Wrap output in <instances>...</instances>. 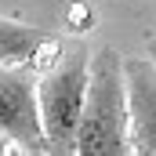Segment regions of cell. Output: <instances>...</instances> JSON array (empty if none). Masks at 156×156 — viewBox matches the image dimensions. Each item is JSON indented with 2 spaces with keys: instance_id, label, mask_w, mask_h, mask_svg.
I'll return each mask as SVG.
<instances>
[{
  "instance_id": "cell-7",
  "label": "cell",
  "mask_w": 156,
  "mask_h": 156,
  "mask_svg": "<svg viewBox=\"0 0 156 156\" xmlns=\"http://www.w3.org/2000/svg\"><path fill=\"white\" fill-rule=\"evenodd\" d=\"M7 145H11V142H7V138L0 134V156H11V149H7Z\"/></svg>"
},
{
  "instance_id": "cell-4",
  "label": "cell",
  "mask_w": 156,
  "mask_h": 156,
  "mask_svg": "<svg viewBox=\"0 0 156 156\" xmlns=\"http://www.w3.org/2000/svg\"><path fill=\"white\" fill-rule=\"evenodd\" d=\"M127 87V127H131V153L156 156V69L149 58L123 62Z\"/></svg>"
},
{
  "instance_id": "cell-5",
  "label": "cell",
  "mask_w": 156,
  "mask_h": 156,
  "mask_svg": "<svg viewBox=\"0 0 156 156\" xmlns=\"http://www.w3.org/2000/svg\"><path fill=\"white\" fill-rule=\"evenodd\" d=\"M44 44H51L44 29L15 22V18H0V69H11L18 62H33Z\"/></svg>"
},
{
  "instance_id": "cell-3",
  "label": "cell",
  "mask_w": 156,
  "mask_h": 156,
  "mask_svg": "<svg viewBox=\"0 0 156 156\" xmlns=\"http://www.w3.org/2000/svg\"><path fill=\"white\" fill-rule=\"evenodd\" d=\"M0 134L29 156H47L37 113V83L22 69H0Z\"/></svg>"
},
{
  "instance_id": "cell-2",
  "label": "cell",
  "mask_w": 156,
  "mask_h": 156,
  "mask_svg": "<svg viewBox=\"0 0 156 156\" xmlns=\"http://www.w3.org/2000/svg\"><path fill=\"white\" fill-rule=\"evenodd\" d=\"M87 76H91V55L83 44H76L37 83V113L47 156H76V127L87 102Z\"/></svg>"
},
{
  "instance_id": "cell-1",
  "label": "cell",
  "mask_w": 156,
  "mask_h": 156,
  "mask_svg": "<svg viewBox=\"0 0 156 156\" xmlns=\"http://www.w3.org/2000/svg\"><path fill=\"white\" fill-rule=\"evenodd\" d=\"M76 156H134L127 127L123 58L116 47H102L98 55H91L87 102L76 127Z\"/></svg>"
},
{
  "instance_id": "cell-6",
  "label": "cell",
  "mask_w": 156,
  "mask_h": 156,
  "mask_svg": "<svg viewBox=\"0 0 156 156\" xmlns=\"http://www.w3.org/2000/svg\"><path fill=\"white\" fill-rule=\"evenodd\" d=\"M149 62H153V69H156V37L149 40Z\"/></svg>"
}]
</instances>
